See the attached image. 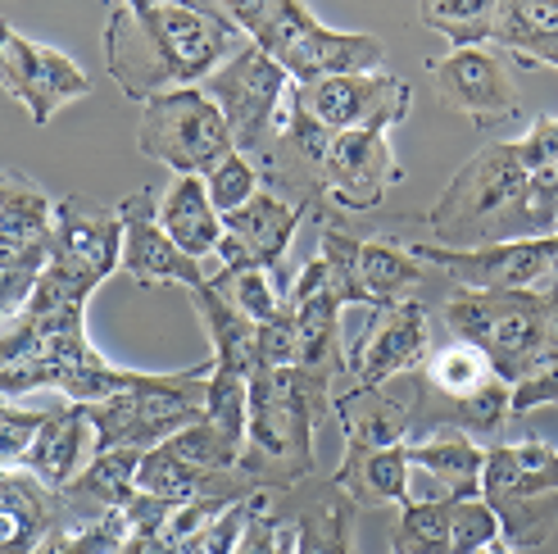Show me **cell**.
Listing matches in <instances>:
<instances>
[{"label": "cell", "mask_w": 558, "mask_h": 554, "mask_svg": "<svg viewBox=\"0 0 558 554\" xmlns=\"http://www.w3.org/2000/svg\"><path fill=\"white\" fill-rule=\"evenodd\" d=\"M250 37L222 5H169V0H123L105 23V69L128 100L201 87Z\"/></svg>", "instance_id": "1"}, {"label": "cell", "mask_w": 558, "mask_h": 554, "mask_svg": "<svg viewBox=\"0 0 558 554\" xmlns=\"http://www.w3.org/2000/svg\"><path fill=\"white\" fill-rule=\"evenodd\" d=\"M436 245L477 251L495 241H532L558 232V164L532 169L518 142H495L472 155L423 214Z\"/></svg>", "instance_id": "2"}, {"label": "cell", "mask_w": 558, "mask_h": 554, "mask_svg": "<svg viewBox=\"0 0 558 554\" xmlns=\"http://www.w3.org/2000/svg\"><path fill=\"white\" fill-rule=\"evenodd\" d=\"M337 405V386L304 369L250 373V413H245V450L241 473L259 491H291L314 478V432Z\"/></svg>", "instance_id": "3"}, {"label": "cell", "mask_w": 558, "mask_h": 554, "mask_svg": "<svg viewBox=\"0 0 558 554\" xmlns=\"http://www.w3.org/2000/svg\"><path fill=\"white\" fill-rule=\"evenodd\" d=\"M222 10L295 87L381 69L386 46L377 37L337 33V27L318 23L310 5H295V0H245V5H222Z\"/></svg>", "instance_id": "4"}, {"label": "cell", "mask_w": 558, "mask_h": 554, "mask_svg": "<svg viewBox=\"0 0 558 554\" xmlns=\"http://www.w3.org/2000/svg\"><path fill=\"white\" fill-rule=\"evenodd\" d=\"M277 146L291 150L300 169L310 173L314 201L341 214H368L386 201L390 186L404 182V169L386 132H323L314 119L300 115L295 100H287Z\"/></svg>", "instance_id": "5"}, {"label": "cell", "mask_w": 558, "mask_h": 554, "mask_svg": "<svg viewBox=\"0 0 558 554\" xmlns=\"http://www.w3.org/2000/svg\"><path fill=\"white\" fill-rule=\"evenodd\" d=\"M445 327L454 341L477 346L509 386L558 359V318L545 291H463L445 300Z\"/></svg>", "instance_id": "6"}, {"label": "cell", "mask_w": 558, "mask_h": 554, "mask_svg": "<svg viewBox=\"0 0 558 554\" xmlns=\"http://www.w3.org/2000/svg\"><path fill=\"white\" fill-rule=\"evenodd\" d=\"M209 373H214V354L209 364H195L182 373H155V382L142 386V392H123V396L87 405V419L96 427V455L155 450L182 427H191L205 413Z\"/></svg>", "instance_id": "7"}, {"label": "cell", "mask_w": 558, "mask_h": 554, "mask_svg": "<svg viewBox=\"0 0 558 554\" xmlns=\"http://www.w3.org/2000/svg\"><path fill=\"white\" fill-rule=\"evenodd\" d=\"M291 87L295 82L277 69L255 41L241 46L228 64L201 82V92L222 109V119H228L232 146L255 159L259 173L268 169L272 146H277V136H282Z\"/></svg>", "instance_id": "8"}, {"label": "cell", "mask_w": 558, "mask_h": 554, "mask_svg": "<svg viewBox=\"0 0 558 554\" xmlns=\"http://www.w3.org/2000/svg\"><path fill=\"white\" fill-rule=\"evenodd\" d=\"M136 146H142L146 159L173 169L178 178H209L218 164L236 150L222 109L201 87L163 92V96L146 100L142 128H136Z\"/></svg>", "instance_id": "9"}, {"label": "cell", "mask_w": 558, "mask_h": 554, "mask_svg": "<svg viewBox=\"0 0 558 554\" xmlns=\"http://www.w3.org/2000/svg\"><path fill=\"white\" fill-rule=\"evenodd\" d=\"M123 268V218L114 205H96L87 196L54 201L50 264L41 277L64 287L77 300H92L105 277Z\"/></svg>", "instance_id": "10"}, {"label": "cell", "mask_w": 558, "mask_h": 554, "mask_svg": "<svg viewBox=\"0 0 558 554\" xmlns=\"http://www.w3.org/2000/svg\"><path fill=\"white\" fill-rule=\"evenodd\" d=\"M291 100L304 119L323 132H390L409 119L413 87L396 73H345L314 87H291Z\"/></svg>", "instance_id": "11"}, {"label": "cell", "mask_w": 558, "mask_h": 554, "mask_svg": "<svg viewBox=\"0 0 558 554\" xmlns=\"http://www.w3.org/2000/svg\"><path fill=\"white\" fill-rule=\"evenodd\" d=\"M0 92L14 96L27 109V119L41 128L60 115L69 100L92 96V77L82 73L64 50L23 37L0 19Z\"/></svg>", "instance_id": "12"}, {"label": "cell", "mask_w": 558, "mask_h": 554, "mask_svg": "<svg viewBox=\"0 0 558 554\" xmlns=\"http://www.w3.org/2000/svg\"><path fill=\"white\" fill-rule=\"evenodd\" d=\"M440 105L459 109L477 128H499L522 115V92L513 82V60L495 46L450 50L427 64Z\"/></svg>", "instance_id": "13"}, {"label": "cell", "mask_w": 558, "mask_h": 554, "mask_svg": "<svg viewBox=\"0 0 558 554\" xmlns=\"http://www.w3.org/2000/svg\"><path fill=\"white\" fill-rule=\"evenodd\" d=\"M432 354V318L423 300H400L373 310V323L359 332V341L345 350V377L350 386H386L409 377L427 364Z\"/></svg>", "instance_id": "14"}, {"label": "cell", "mask_w": 558, "mask_h": 554, "mask_svg": "<svg viewBox=\"0 0 558 554\" xmlns=\"http://www.w3.org/2000/svg\"><path fill=\"white\" fill-rule=\"evenodd\" d=\"M318 205L310 201H287L277 186H264L255 201L222 214V241H218V264L222 268H264L277 273L291 251V237L304 224V214Z\"/></svg>", "instance_id": "15"}, {"label": "cell", "mask_w": 558, "mask_h": 554, "mask_svg": "<svg viewBox=\"0 0 558 554\" xmlns=\"http://www.w3.org/2000/svg\"><path fill=\"white\" fill-rule=\"evenodd\" d=\"M123 218V273L142 287H159V282H178L186 291H201L209 282V273L201 268V260L182 255L173 237L159 228V205L155 191L142 186L132 191L128 201L114 205Z\"/></svg>", "instance_id": "16"}, {"label": "cell", "mask_w": 558, "mask_h": 554, "mask_svg": "<svg viewBox=\"0 0 558 554\" xmlns=\"http://www.w3.org/2000/svg\"><path fill=\"white\" fill-rule=\"evenodd\" d=\"M486 446L468 432L436 427L409 441V505L413 501H477Z\"/></svg>", "instance_id": "17"}, {"label": "cell", "mask_w": 558, "mask_h": 554, "mask_svg": "<svg viewBox=\"0 0 558 554\" xmlns=\"http://www.w3.org/2000/svg\"><path fill=\"white\" fill-rule=\"evenodd\" d=\"M291 310H295V327H300V359L295 369L314 373L323 382L337 386L345 373V346H341V304L327 287V268L323 260H310L295 282L287 291Z\"/></svg>", "instance_id": "18"}, {"label": "cell", "mask_w": 558, "mask_h": 554, "mask_svg": "<svg viewBox=\"0 0 558 554\" xmlns=\"http://www.w3.org/2000/svg\"><path fill=\"white\" fill-rule=\"evenodd\" d=\"M92 459H96V427L87 419V405L64 400V405H50L46 423L33 446H27V455L19 459V468L41 478L50 491H64Z\"/></svg>", "instance_id": "19"}, {"label": "cell", "mask_w": 558, "mask_h": 554, "mask_svg": "<svg viewBox=\"0 0 558 554\" xmlns=\"http://www.w3.org/2000/svg\"><path fill=\"white\" fill-rule=\"evenodd\" d=\"M337 419L345 436V455H368L386 446H404L413 432V392L396 396L386 386H345L337 392Z\"/></svg>", "instance_id": "20"}, {"label": "cell", "mask_w": 558, "mask_h": 554, "mask_svg": "<svg viewBox=\"0 0 558 554\" xmlns=\"http://www.w3.org/2000/svg\"><path fill=\"white\" fill-rule=\"evenodd\" d=\"M287 505L295 509V554H354V514L359 505L337 482H300L287 491Z\"/></svg>", "instance_id": "21"}, {"label": "cell", "mask_w": 558, "mask_h": 554, "mask_svg": "<svg viewBox=\"0 0 558 554\" xmlns=\"http://www.w3.org/2000/svg\"><path fill=\"white\" fill-rule=\"evenodd\" d=\"M558 491V450L545 441H495L486 446L482 501H522V495Z\"/></svg>", "instance_id": "22"}, {"label": "cell", "mask_w": 558, "mask_h": 554, "mask_svg": "<svg viewBox=\"0 0 558 554\" xmlns=\"http://www.w3.org/2000/svg\"><path fill=\"white\" fill-rule=\"evenodd\" d=\"M60 518V491H50L27 468L0 478V554H37Z\"/></svg>", "instance_id": "23"}, {"label": "cell", "mask_w": 558, "mask_h": 554, "mask_svg": "<svg viewBox=\"0 0 558 554\" xmlns=\"http://www.w3.org/2000/svg\"><path fill=\"white\" fill-rule=\"evenodd\" d=\"M490 46L518 64L558 69V0H495Z\"/></svg>", "instance_id": "24"}, {"label": "cell", "mask_w": 558, "mask_h": 554, "mask_svg": "<svg viewBox=\"0 0 558 554\" xmlns=\"http://www.w3.org/2000/svg\"><path fill=\"white\" fill-rule=\"evenodd\" d=\"M159 228L173 237V245L191 260L218 255L222 241V214L214 209L205 178H178L159 201Z\"/></svg>", "instance_id": "25"}, {"label": "cell", "mask_w": 558, "mask_h": 554, "mask_svg": "<svg viewBox=\"0 0 558 554\" xmlns=\"http://www.w3.org/2000/svg\"><path fill=\"white\" fill-rule=\"evenodd\" d=\"M359 509H377V505H409V441L404 446H386L368 455H341L337 473H331Z\"/></svg>", "instance_id": "26"}, {"label": "cell", "mask_w": 558, "mask_h": 554, "mask_svg": "<svg viewBox=\"0 0 558 554\" xmlns=\"http://www.w3.org/2000/svg\"><path fill=\"white\" fill-rule=\"evenodd\" d=\"M490 382H499V373L490 369V359L468 346V341H450L427 354V364L413 373V386L423 400H436V405H454V400H468V396H482Z\"/></svg>", "instance_id": "27"}, {"label": "cell", "mask_w": 558, "mask_h": 554, "mask_svg": "<svg viewBox=\"0 0 558 554\" xmlns=\"http://www.w3.org/2000/svg\"><path fill=\"white\" fill-rule=\"evenodd\" d=\"M423 273H427V264L413 260V251L396 237L359 241V287L368 296V310H386V304L413 300Z\"/></svg>", "instance_id": "28"}, {"label": "cell", "mask_w": 558, "mask_h": 554, "mask_svg": "<svg viewBox=\"0 0 558 554\" xmlns=\"http://www.w3.org/2000/svg\"><path fill=\"white\" fill-rule=\"evenodd\" d=\"M191 304L205 318L209 346H214V364L232 369V373H245V377L255 373V364H259V327L250 323L245 314H236L232 304L214 291V282H205L201 291H191Z\"/></svg>", "instance_id": "29"}, {"label": "cell", "mask_w": 558, "mask_h": 554, "mask_svg": "<svg viewBox=\"0 0 558 554\" xmlns=\"http://www.w3.org/2000/svg\"><path fill=\"white\" fill-rule=\"evenodd\" d=\"M50 264V232L41 237H0V323L19 314L37 291Z\"/></svg>", "instance_id": "30"}, {"label": "cell", "mask_w": 558, "mask_h": 554, "mask_svg": "<svg viewBox=\"0 0 558 554\" xmlns=\"http://www.w3.org/2000/svg\"><path fill=\"white\" fill-rule=\"evenodd\" d=\"M50 228L54 205L46 191L19 169H0V237H41Z\"/></svg>", "instance_id": "31"}, {"label": "cell", "mask_w": 558, "mask_h": 554, "mask_svg": "<svg viewBox=\"0 0 558 554\" xmlns=\"http://www.w3.org/2000/svg\"><path fill=\"white\" fill-rule=\"evenodd\" d=\"M417 23L440 37H450L454 50L490 46L495 0H423V5H417Z\"/></svg>", "instance_id": "32"}, {"label": "cell", "mask_w": 558, "mask_h": 554, "mask_svg": "<svg viewBox=\"0 0 558 554\" xmlns=\"http://www.w3.org/2000/svg\"><path fill=\"white\" fill-rule=\"evenodd\" d=\"M209 282H214V291L228 300L236 314H245L255 327H264L277 310H282V300L291 291V287L277 282V273H264V268H236V273L232 268H218Z\"/></svg>", "instance_id": "33"}, {"label": "cell", "mask_w": 558, "mask_h": 554, "mask_svg": "<svg viewBox=\"0 0 558 554\" xmlns=\"http://www.w3.org/2000/svg\"><path fill=\"white\" fill-rule=\"evenodd\" d=\"M318 260L327 268V287L337 296V304H364L368 310V296L359 287V237L341 224V218H323V241H318Z\"/></svg>", "instance_id": "34"}, {"label": "cell", "mask_w": 558, "mask_h": 554, "mask_svg": "<svg viewBox=\"0 0 558 554\" xmlns=\"http://www.w3.org/2000/svg\"><path fill=\"white\" fill-rule=\"evenodd\" d=\"M450 514L454 501H413L400 509L390 550L396 554H450Z\"/></svg>", "instance_id": "35"}, {"label": "cell", "mask_w": 558, "mask_h": 554, "mask_svg": "<svg viewBox=\"0 0 558 554\" xmlns=\"http://www.w3.org/2000/svg\"><path fill=\"white\" fill-rule=\"evenodd\" d=\"M518 550H541L558 532V491L549 495H522V501H486Z\"/></svg>", "instance_id": "36"}, {"label": "cell", "mask_w": 558, "mask_h": 554, "mask_svg": "<svg viewBox=\"0 0 558 554\" xmlns=\"http://www.w3.org/2000/svg\"><path fill=\"white\" fill-rule=\"evenodd\" d=\"M205 191H209V201H214L218 214H232V209L250 205V201H255L259 191H264V173H259V164L250 159V155L232 150V155L205 178Z\"/></svg>", "instance_id": "37"}, {"label": "cell", "mask_w": 558, "mask_h": 554, "mask_svg": "<svg viewBox=\"0 0 558 554\" xmlns=\"http://www.w3.org/2000/svg\"><path fill=\"white\" fill-rule=\"evenodd\" d=\"M46 413L50 409H27V405H14V400L0 396V463L19 468V459L27 455V446L37 441Z\"/></svg>", "instance_id": "38"}, {"label": "cell", "mask_w": 558, "mask_h": 554, "mask_svg": "<svg viewBox=\"0 0 558 554\" xmlns=\"http://www.w3.org/2000/svg\"><path fill=\"white\" fill-rule=\"evenodd\" d=\"M499 537V518L495 509L482 501H454V514H450V554H477L486 541Z\"/></svg>", "instance_id": "39"}, {"label": "cell", "mask_w": 558, "mask_h": 554, "mask_svg": "<svg viewBox=\"0 0 558 554\" xmlns=\"http://www.w3.org/2000/svg\"><path fill=\"white\" fill-rule=\"evenodd\" d=\"M295 359H300V327H295L291 300H282V310H277L259 327V364H268V369H295Z\"/></svg>", "instance_id": "40"}, {"label": "cell", "mask_w": 558, "mask_h": 554, "mask_svg": "<svg viewBox=\"0 0 558 554\" xmlns=\"http://www.w3.org/2000/svg\"><path fill=\"white\" fill-rule=\"evenodd\" d=\"M209 532V528H205ZM205 532H186L182 522L169 514V522L155 532H132L114 554H205Z\"/></svg>", "instance_id": "41"}, {"label": "cell", "mask_w": 558, "mask_h": 554, "mask_svg": "<svg viewBox=\"0 0 558 554\" xmlns=\"http://www.w3.org/2000/svg\"><path fill=\"white\" fill-rule=\"evenodd\" d=\"M245 518H250V501H236L228 505L205 532V554H236L241 545V532H245Z\"/></svg>", "instance_id": "42"}, {"label": "cell", "mask_w": 558, "mask_h": 554, "mask_svg": "<svg viewBox=\"0 0 558 554\" xmlns=\"http://www.w3.org/2000/svg\"><path fill=\"white\" fill-rule=\"evenodd\" d=\"M541 405H558V359L513 386V419H518V413L541 409Z\"/></svg>", "instance_id": "43"}, {"label": "cell", "mask_w": 558, "mask_h": 554, "mask_svg": "<svg viewBox=\"0 0 558 554\" xmlns=\"http://www.w3.org/2000/svg\"><path fill=\"white\" fill-rule=\"evenodd\" d=\"M477 554H522V550H518V545H513L505 532H499V537H495V541H486Z\"/></svg>", "instance_id": "44"}, {"label": "cell", "mask_w": 558, "mask_h": 554, "mask_svg": "<svg viewBox=\"0 0 558 554\" xmlns=\"http://www.w3.org/2000/svg\"><path fill=\"white\" fill-rule=\"evenodd\" d=\"M5 473H10V468H5V463H0V478H5Z\"/></svg>", "instance_id": "45"}]
</instances>
